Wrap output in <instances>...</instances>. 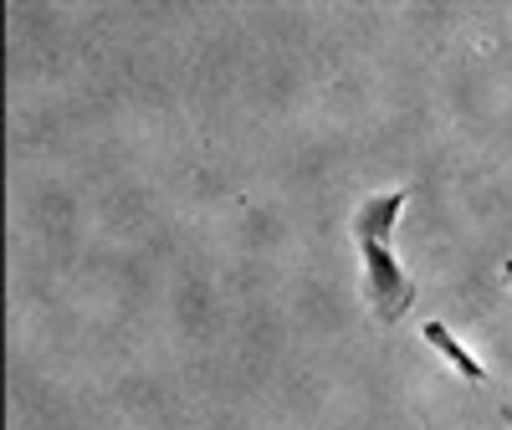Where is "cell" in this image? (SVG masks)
<instances>
[{
	"label": "cell",
	"instance_id": "cell-1",
	"mask_svg": "<svg viewBox=\"0 0 512 430\" xmlns=\"http://www.w3.org/2000/svg\"><path fill=\"white\" fill-rule=\"evenodd\" d=\"M359 256H364V292H369V308L374 318L390 328L415 308V277L395 262L390 236H354Z\"/></svg>",
	"mask_w": 512,
	"mask_h": 430
},
{
	"label": "cell",
	"instance_id": "cell-2",
	"mask_svg": "<svg viewBox=\"0 0 512 430\" xmlns=\"http://www.w3.org/2000/svg\"><path fill=\"white\" fill-rule=\"evenodd\" d=\"M420 338L431 343V349H436V354H441L446 364H456V374H466L472 384H487V379H492V374H487V364H482V359H477L472 349H466V343H461V338H456V333H451L446 323H436V318H431V323L420 328Z\"/></svg>",
	"mask_w": 512,
	"mask_h": 430
},
{
	"label": "cell",
	"instance_id": "cell-3",
	"mask_svg": "<svg viewBox=\"0 0 512 430\" xmlns=\"http://www.w3.org/2000/svg\"><path fill=\"white\" fill-rule=\"evenodd\" d=\"M502 277H507V282H512V262H507V267H502Z\"/></svg>",
	"mask_w": 512,
	"mask_h": 430
},
{
	"label": "cell",
	"instance_id": "cell-4",
	"mask_svg": "<svg viewBox=\"0 0 512 430\" xmlns=\"http://www.w3.org/2000/svg\"><path fill=\"white\" fill-rule=\"evenodd\" d=\"M507 430H512V410H507Z\"/></svg>",
	"mask_w": 512,
	"mask_h": 430
}]
</instances>
